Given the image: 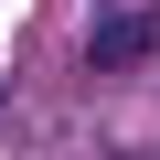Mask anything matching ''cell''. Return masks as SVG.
I'll use <instances>...</instances> for the list:
<instances>
[{
    "instance_id": "cell-1",
    "label": "cell",
    "mask_w": 160,
    "mask_h": 160,
    "mask_svg": "<svg viewBox=\"0 0 160 160\" xmlns=\"http://www.w3.org/2000/svg\"><path fill=\"white\" fill-rule=\"evenodd\" d=\"M160 53V11H107L96 32H86V64L96 75H128V64H149Z\"/></svg>"
}]
</instances>
